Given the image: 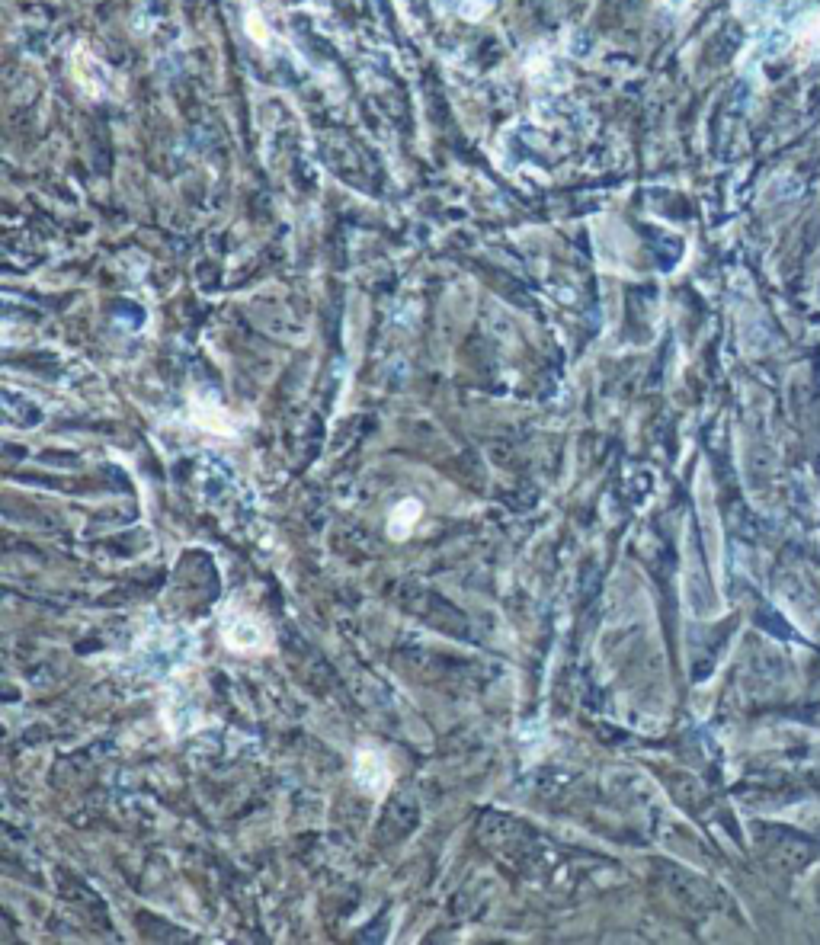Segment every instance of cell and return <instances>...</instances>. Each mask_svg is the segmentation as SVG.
<instances>
[{
  "label": "cell",
  "instance_id": "1",
  "mask_svg": "<svg viewBox=\"0 0 820 945\" xmlns=\"http://www.w3.org/2000/svg\"><path fill=\"white\" fill-rule=\"evenodd\" d=\"M225 644L234 651H263L270 644V628H266L254 612L228 609L225 616Z\"/></svg>",
  "mask_w": 820,
  "mask_h": 945
},
{
  "label": "cell",
  "instance_id": "2",
  "mask_svg": "<svg viewBox=\"0 0 820 945\" xmlns=\"http://www.w3.org/2000/svg\"><path fill=\"white\" fill-rule=\"evenodd\" d=\"M356 779L366 792L382 795L391 785V773H388V760L378 747H362L356 753Z\"/></svg>",
  "mask_w": 820,
  "mask_h": 945
},
{
  "label": "cell",
  "instance_id": "3",
  "mask_svg": "<svg viewBox=\"0 0 820 945\" xmlns=\"http://www.w3.org/2000/svg\"><path fill=\"white\" fill-rule=\"evenodd\" d=\"M420 503L417 500H404V503H398L394 507V513L388 516V532L394 535V539H404V535L417 526V519H420Z\"/></svg>",
  "mask_w": 820,
  "mask_h": 945
}]
</instances>
